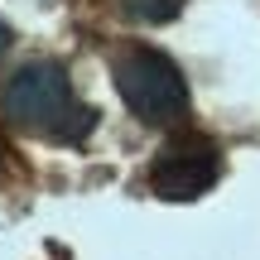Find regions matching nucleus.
<instances>
[{
	"label": "nucleus",
	"mask_w": 260,
	"mask_h": 260,
	"mask_svg": "<svg viewBox=\"0 0 260 260\" xmlns=\"http://www.w3.org/2000/svg\"><path fill=\"white\" fill-rule=\"evenodd\" d=\"M0 111L15 125L39 130L48 140H63V145H77L96 130V111L73 96L63 63H24L0 92Z\"/></svg>",
	"instance_id": "f257e3e1"
},
{
	"label": "nucleus",
	"mask_w": 260,
	"mask_h": 260,
	"mask_svg": "<svg viewBox=\"0 0 260 260\" xmlns=\"http://www.w3.org/2000/svg\"><path fill=\"white\" fill-rule=\"evenodd\" d=\"M116 92L145 125H174L188 116V82L178 73L174 58H164L159 48H125L111 63Z\"/></svg>",
	"instance_id": "f03ea898"
},
{
	"label": "nucleus",
	"mask_w": 260,
	"mask_h": 260,
	"mask_svg": "<svg viewBox=\"0 0 260 260\" xmlns=\"http://www.w3.org/2000/svg\"><path fill=\"white\" fill-rule=\"evenodd\" d=\"M222 178V149L207 135H174L149 164V188L164 203H193Z\"/></svg>",
	"instance_id": "7ed1b4c3"
},
{
	"label": "nucleus",
	"mask_w": 260,
	"mask_h": 260,
	"mask_svg": "<svg viewBox=\"0 0 260 260\" xmlns=\"http://www.w3.org/2000/svg\"><path fill=\"white\" fill-rule=\"evenodd\" d=\"M121 10L140 24H169V19L183 10V0H121Z\"/></svg>",
	"instance_id": "20e7f679"
},
{
	"label": "nucleus",
	"mask_w": 260,
	"mask_h": 260,
	"mask_svg": "<svg viewBox=\"0 0 260 260\" xmlns=\"http://www.w3.org/2000/svg\"><path fill=\"white\" fill-rule=\"evenodd\" d=\"M5 53H10V24L0 19V58H5Z\"/></svg>",
	"instance_id": "39448f33"
},
{
	"label": "nucleus",
	"mask_w": 260,
	"mask_h": 260,
	"mask_svg": "<svg viewBox=\"0 0 260 260\" xmlns=\"http://www.w3.org/2000/svg\"><path fill=\"white\" fill-rule=\"evenodd\" d=\"M0 164H5V145H0Z\"/></svg>",
	"instance_id": "423d86ee"
}]
</instances>
